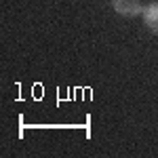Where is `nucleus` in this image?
<instances>
[{
  "label": "nucleus",
  "mask_w": 158,
  "mask_h": 158,
  "mask_svg": "<svg viewBox=\"0 0 158 158\" xmlns=\"http://www.w3.org/2000/svg\"><path fill=\"white\" fill-rule=\"evenodd\" d=\"M112 6L122 17H137L143 13V6L139 0H112Z\"/></svg>",
  "instance_id": "1"
},
{
  "label": "nucleus",
  "mask_w": 158,
  "mask_h": 158,
  "mask_svg": "<svg viewBox=\"0 0 158 158\" xmlns=\"http://www.w3.org/2000/svg\"><path fill=\"white\" fill-rule=\"evenodd\" d=\"M143 23L146 27L152 32V34H156L158 36V2H152V4H148L143 6Z\"/></svg>",
  "instance_id": "2"
}]
</instances>
